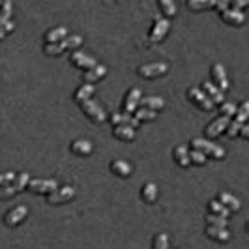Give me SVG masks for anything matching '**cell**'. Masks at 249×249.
<instances>
[{
    "label": "cell",
    "mask_w": 249,
    "mask_h": 249,
    "mask_svg": "<svg viewBox=\"0 0 249 249\" xmlns=\"http://www.w3.org/2000/svg\"><path fill=\"white\" fill-rule=\"evenodd\" d=\"M79 105H81L83 112L87 114L94 124H101V122L107 120V114H105V111H103V107H101L100 103H96V101H92V100H85V101H81Z\"/></svg>",
    "instance_id": "cell-1"
},
{
    "label": "cell",
    "mask_w": 249,
    "mask_h": 249,
    "mask_svg": "<svg viewBox=\"0 0 249 249\" xmlns=\"http://www.w3.org/2000/svg\"><path fill=\"white\" fill-rule=\"evenodd\" d=\"M191 146L195 150H200V152H204V154H208V156H212L213 160H223L225 158V150L221 146H217V144H212L210 141H206V139H193L191 141Z\"/></svg>",
    "instance_id": "cell-2"
},
{
    "label": "cell",
    "mask_w": 249,
    "mask_h": 249,
    "mask_svg": "<svg viewBox=\"0 0 249 249\" xmlns=\"http://www.w3.org/2000/svg\"><path fill=\"white\" fill-rule=\"evenodd\" d=\"M187 100L191 101V103H195L199 109H202V111L210 112L213 111V103L206 94H204V90H200V88H189L187 90Z\"/></svg>",
    "instance_id": "cell-3"
},
{
    "label": "cell",
    "mask_w": 249,
    "mask_h": 249,
    "mask_svg": "<svg viewBox=\"0 0 249 249\" xmlns=\"http://www.w3.org/2000/svg\"><path fill=\"white\" fill-rule=\"evenodd\" d=\"M169 71V66L163 62H154V64H144L137 70V75L142 79H156V77H161Z\"/></svg>",
    "instance_id": "cell-4"
},
{
    "label": "cell",
    "mask_w": 249,
    "mask_h": 249,
    "mask_svg": "<svg viewBox=\"0 0 249 249\" xmlns=\"http://www.w3.org/2000/svg\"><path fill=\"white\" fill-rule=\"evenodd\" d=\"M75 197V189L71 186H64V187H56L53 189L51 193H47V202L49 204H62V202H68Z\"/></svg>",
    "instance_id": "cell-5"
},
{
    "label": "cell",
    "mask_w": 249,
    "mask_h": 249,
    "mask_svg": "<svg viewBox=\"0 0 249 249\" xmlns=\"http://www.w3.org/2000/svg\"><path fill=\"white\" fill-rule=\"evenodd\" d=\"M169 28H171V23H169L167 19L156 17V21H154V26H152V30H150V41H152V43H158V41H161L163 37L167 36Z\"/></svg>",
    "instance_id": "cell-6"
},
{
    "label": "cell",
    "mask_w": 249,
    "mask_h": 249,
    "mask_svg": "<svg viewBox=\"0 0 249 249\" xmlns=\"http://www.w3.org/2000/svg\"><path fill=\"white\" fill-rule=\"evenodd\" d=\"M56 187H58L56 180H39L37 178V180H28L26 189L32 191V193H36V195H41V193H51Z\"/></svg>",
    "instance_id": "cell-7"
},
{
    "label": "cell",
    "mask_w": 249,
    "mask_h": 249,
    "mask_svg": "<svg viewBox=\"0 0 249 249\" xmlns=\"http://www.w3.org/2000/svg\"><path fill=\"white\" fill-rule=\"evenodd\" d=\"M28 215V208L26 206H15L13 210L4 215V225L6 227H17L25 221V217Z\"/></svg>",
    "instance_id": "cell-8"
},
{
    "label": "cell",
    "mask_w": 249,
    "mask_h": 249,
    "mask_svg": "<svg viewBox=\"0 0 249 249\" xmlns=\"http://www.w3.org/2000/svg\"><path fill=\"white\" fill-rule=\"evenodd\" d=\"M221 19H223L225 25L240 26V25H244V21H246V15L240 12V10H232V8H227L225 12H221Z\"/></svg>",
    "instance_id": "cell-9"
},
{
    "label": "cell",
    "mask_w": 249,
    "mask_h": 249,
    "mask_svg": "<svg viewBox=\"0 0 249 249\" xmlns=\"http://www.w3.org/2000/svg\"><path fill=\"white\" fill-rule=\"evenodd\" d=\"M71 64L79 70H90L92 66L98 64V60L94 56H90V54H85V53H73L71 54Z\"/></svg>",
    "instance_id": "cell-10"
},
{
    "label": "cell",
    "mask_w": 249,
    "mask_h": 249,
    "mask_svg": "<svg viewBox=\"0 0 249 249\" xmlns=\"http://www.w3.org/2000/svg\"><path fill=\"white\" fill-rule=\"evenodd\" d=\"M109 120H111L112 125L127 124V125H131V127H135V129L141 125V122H139L137 118H135V116H131V114H127V112H114V114L109 116Z\"/></svg>",
    "instance_id": "cell-11"
},
{
    "label": "cell",
    "mask_w": 249,
    "mask_h": 249,
    "mask_svg": "<svg viewBox=\"0 0 249 249\" xmlns=\"http://www.w3.org/2000/svg\"><path fill=\"white\" fill-rule=\"evenodd\" d=\"M210 73H212V79L213 83L217 85L219 90H229V81H227V73H225V68L221 64H213L212 70H210Z\"/></svg>",
    "instance_id": "cell-12"
},
{
    "label": "cell",
    "mask_w": 249,
    "mask_h": 249,
    "mask_svg": "<svg viewBox=\"0 0 249 249\" xmlns=\"http://www.w3.org/2000/svg\"><path fill=\"white\" fill-rule=\"evenodd\" d=\"M107 75V68L105 66H101V64H96V66H92L90 70H85V75H83V79H85V83H98L100 79H103Z\"/></svg>",
    "instance_id": "cell-13"
},
{
    "label": "cell",
    "mask_w": 249,
    "mask_h": 249,
    "mask_svg": "<svg viewBox=\"0 0 249 249\" xmlns=\"http://www.w3.org/2000/svg\"><path fill=\"white\" fill-rule=\"evenodd\" d=\"M229 116H219V118H215L212 124L206 127V135L210 139H213V137H219L221 133L225 131V127H227V124H229Z\"/></svg>",
    "instance_id": "cell-14"
},
{
    "label": "cell",
    "mask_w": 249,
    "mask_h": 249,
    "mask_svg": "<svg viewBox=\"0 0 249 249\" xmlns=\"http://www.w3.org/2000/svg\"><path fill=\"white\" fill-rule=\"evenodd\" d=\"M112 135H114V139H118V141H122V142H129V141L135 139V127H131V125H127V124L114 125Z\"/></svg>",
    "instance_id": "cell-15"
},
{
    "label": "cell",
    "mask_w": 249,
    "mask_h": 249,
    "mask_svg": "<svg viewBox=\"0 0 249 249\" xmlns=\"http://www.w3.org/2000/svg\"><path fill=\"white\" fill-rule=\"evenodd\" d=\"M141 90L139 88H131L127 94H125V100H124V112L127 114H133V111L137 109L139 100H141Z\"/></svg>",
    "instance_id": "cell-16"
},
{
    "label": "cell",
    "mask_w": 249,
    "mask_h": 249,
    "mask_svg": "<svg viewBox=\"0 0 249 249\" xmlns=\"http://www.w3.org/2000/svg\"><path fill=\"white\" fill-rule=\"evenodd\" d=\"M206 236L210 238V240H215V242H229L231 234H229L227 227H213V225H208Z\"/></svg>",
    "instance_id": "cell-17"
},
{
    "label": "cell",
    "mask_w": 249,
    "mask_h": 249,
    "mask_svg": "<svg viewBox=\"0 0 249 249\" xmlns=\"http://www.w3.org/2000/svg\"><path fill=\"white\" fill-rule=\"evenodd\" d=\"M111 171L120 178H129L133 173V167L122 160H114V161H111Z\"/></svg>",
    "instance_id": "cell-18"
},
{
    "label": "cell",
    "mask_w": 249,
    "mask_h": 249,
    "mask_svg": "<svg viewBox=\"0 0 249 249\" xmlns=\"http://www.w3.org/2000/svg\"><path fill=\"white\" fill-rule=\"evenodd\" d=\"M71 152H73L75 156H90L92 154V142L90 141H85V139H77V141H73L71 142Z\"/></svg>",
    "instance_id": "cell-19"
},
{
    "label": "cell",
    "mask_w": 249,
    "mask_h": 249,
    "mask_svg": "<svg viewBox=\"0 0 249 249\" xmlns=\"http://www.w3.org/2000/svg\"><path fill=\"white\" fill-rule=\"evenodd\" d=\"M202 90H204V94H206L213 103H223L225 101L223 90H219L213 83H204V85H202Z\"/></svg>",
    "instance_id": "cell-20"
},
{
    "label": "cell",
    "mask_w": 249,
    "mask_h": 249,
    "mask_svg": "<svg viewBox=\"0 0 249 249\" xmlns=\"http://www.w3.org/2000/svg\"><path fill=\"white\" fill-rule=\"evenodd\" d=\"M217 200L223 204L229 212H238V210H240V200H238L234 195H231V193H219V195H217Z\"/></svg>",
    "instance_id": "cell-21"
},
{
    "label": "cell",
    "mask_w": 249,
    "mask_h": 249,
    "mask_svg": "<svg viewBox=\"0 0 249 249\" xmlns=\"http://www.w3.org/2000/svg\"><path fill=\"white\" fill-rule=\"evenodd\" d=\"M141 199L144 200L146 204L156 202V199H158V186H156V184H152V182L144 184V186L141 187Z\"/></svg>",
    "instance_id": "cell-22"
},
{
    "label": "cell",
    "mask_w": 249,
    "mask_h": 249,
    "mask_svg": "<svg viewBox=\"0 0 249 249\" xmlns=\"http://www.w3.org/2000/svg\"><path fill=\"white\" fill-rule=\"evenodd\" d=\"M139 105H142V107H146V109H152V111L158 112L165 107V101H163L161 98H158V96H148V98H142V96H141Z\"/></svg>",
    "instance_id": "cell-23"
},
{
    "label": "cell",
    "mask_w": 249,
    "mask_h": 249,
    "mask_svg": "<svg viewBox=\"0 0 249 249\" xmlns=\"http://www.w3.org/2000/svg\"><path fill=\"white\" fill-rule=\"evenodd\" d=\"M68 36V28L58 26V28H51L49 32L45 34V43H58L60 39Z\"/></svg>",
    "instance_id": "cell-24"
},
{
    "label": "cell",
    "mask_w": 249,
    "mask_h": 249,
    "mask_svg": "<svg viewBox=\"0 0 249 249\" xmlns=\"http://www.w3.org/2000/svg\"><path fill=\"white\" fill-rule=\"evenodd\" d=\"M92 94H94V87H92L90 83H87V85H83V87H79L75 90L73 100L77 101V103H81V101H85V100H90Z\"/></svg>",
    "instance_id": "cell-25"
},
{
    "label": "cell",
    "mask_w": 249,
    "mask_h": 249,
    "mask_svg": "<svg viewBox=\"0 0 249 249\" xmlns=\"http://www.w3.org/2000/svg\"><path fill=\"white\" fill-rule=\"evenodd\" d=\"M215 0H187V8L193 12H202V10H210L213 8Z\"/></svg>",
    "instance_id": "cell-26"
},
{
    "label": "cell",
    "mask_w": 249,
    "mask_h": 249,
    "mask_svg": "<svg viewBox=\"0 0 249 249\" xmlns=\"http://www.w3.org/2000/svg\"><path fill=\"white\" fill-rule=\"evenodd\" d=\"M173 156H175V161L180 165V167H187L189 165V152H187L186 146H176L175 152H173Z\"/></svg>",
    "instance_id": "cell-27"
},
{
    "label": "cell",
    "mask_w": 249,
    "mask_h": 249,
    "mask_svg": "<svg viewBox=\"0 0 249 249\" xmlns=\"http://www.w3.org/2000/svg\"><path fill=\"white\" fill-rule=\"evenodd\" d=\"M135 118H137L139 122H152V120H156V111H152V109H146V107H141V109H135Z\"/></svg>",
    "instance_id": "cell-28"
},
{
    "label": "cell",
    "mask_w": 249,
    "mask_h": 249,
    "mask_svg": "<svg viewBox=\"0 0 249 249\" xmlns=\"http://www.w3.org/2000/svg\"><path fill=\"white\" fill-rule=\"evenodd\" d=\"M28 180H30L28 173H19V175H15V178H13V182H12L13 187H15V191H17V193H21L23 189H26Z\"/></svg>",
    "instance_id": "cell-29"
},
{
    "label": "cell",
    "mask_w": 249,
    "mask_h": 249,
    "mask_svg": "<svg viewBox=\"0 0 249 249\" xmlns=\"http://www.w3.org/2000/svg\"><path fill=\"white\" fill-rule=\"evenodd\" d=\"M60 43H62L64 51L66 49H77V47H81L83 45V37L81 36H66L64 39H60Z\"/></svg>",
    "instance_id": "cell-30"
},
{
    "label": "cell",
    "mask_w": 249,
    "mask_h": 249,
    "mask_svg": "<svg viewBox=\"0 0 249 249\" xmlns=\"http://www.w3.org/2000/svg\"><path fill=\"white\" fill-rule=\"evenodd\" d=\"M160 2V8L165 17H175L176 15V4L175 0H158Z\"/></svg>",
    "instance_id": "cell-31"
},
{
    "label": "cell",
    "mask_w": 249,
    "mask_h": 249,
    "mask_svg": "<svg viewBox=\"0 0 249 249\" xmlns=\"http://www.w3.org/2000/svg\"><path fill=\"white\" fill-rule=\"evenodd\" d=\"M248 118H249V101H244V103L236 109L234 120L240 122V124H244V122H248Z\"/></svg>",
    "instance_id": "cell-32"
},
{
    "label": "cell",
    "mask_w": 249,
    "mask_h": 249,
    "mask_svg": "<svg viewBox=\"0 0 249 249\" xmlns=\"http://www.w3.org/2000/svg\"><path fill=\"white\" fill-rule=\"evenodd\" d=\"M208 210H210V213H217V215H223V217L229 215V210H227V208H225L223 204H221L217 199L208 202Z\"/></svg>",
    "instance_id": "cell-33"
},
{
    "label": "cell",
    "mask_w": 249,
    "mask_h": 249,
    "mask_svg": "<svg viewBox=\"0 0 249 249\" xmlns=\"http://www.w3.org/2000/svg\"><path fill=\"white\" fill-rule=\"evenodd\" d=\"M189 163H193V165H204L206 163V154L204 152H200V150H191L189 152Z\"/></svg>",
    "instance_id": "cell-34"
},
{
    "label": "cell",
    "mask_w": 249,
    "mask_h": 249,
    "mask_svg": "<svg viewBox=\"0 0 249 249\" xmlns=\"http://www.w3.org/2000/svg\"><path fill=\"white\" fill-rule=\"evenodd\" d=\"M43 53H45V54H49V56H58V54H62L64 53V47H62V43H60V41H58V43H45Z\"/></svg>",
    "instance_id": "cell-35"
},
{
    "label": "cell",
    "mask_w": 249,
    "mask_h": 249,
    "mask_svg": "<svg viewBox=\"0 0 249 249\" xmlns=\"http://www.w3.org/2000/svg\"><path fill=\"white\" fill-rule=\"evenodd\" d=\"M206 221H208V225H213V227H227V217L217 215V213H208Z\"/></svg>",
    "instance_id": "cell-36"
},
{
    "label": "cell",
    "mask_w": 249,
    "mask_h": 249,
    "mask_svg": "<svg viewBox=\"0 0 249 249\" xmlns=\"http://www.w3.org/2000/svg\"><path fill=\"white\" fill-rule=\"evenodd\" d=\"M152 248L154 249H167L169 248V238L165 234H156L152 240Z\"/></svg>",
    "instance_id": "cell-37"
},
{
    "label": "cell",
    "mask_w": 249,
    "mask_h": 249,
    "mask_svg": "<svg viewBox=\"0 0 249 249\" xmlns=\"http://www.w3.org/2000/svg\"><path fill=\"white\" fill-rule=\"evenodd\" d=\"M240 122H236V120H229V124H227V127H225V133H227V137L234 139L238 135V129H240Z\"/></svg>",
    "instance_id": "cell-38"
},
{
    "label": "cell",
    "mask_w": 249,
    "mask_h": 249,
    "mask_svg": "<svg viewBox=\"0 0 249 249\" xmlns=\"http://www.w3.org/2000/svg\"><path fill=\"white\" fill-rule=\"evenodd\" d=\"M15 193H17V191H15L13 184H2V186H0V200L10 199V197H13Z\"/></svg>",
    "instance_id": "cell-39"
},
{
    "label": "cell",
    "mask_w": 249,
    "mask_h": 249,
    "mask_svg": "<svg viewBox=\"0 0 249 249\" xmlns=\"http://www.w3.org/2000/svg\"><path fill=\"white\" fill-rule=\"evenodd\" d=\"M236 105H234V103H229V101H223V103H221V114H223V116H229V118H231V116H234V114H236Z\"/></svg>",
    "instance_id": "cell-40"
},
{
    "label": "cell",
    "mask_w": 249,
    "mask_h": 249,
    "mask_svg": "<svg viewBox=\"0 0 249 249\" xmlns=\"http://www.w3.org/2000/svg\"><path fill=\"white\" fill-rule=\"evenodd\" d=\"M0 15L4 17H12V0H0Z\"/></svg>",
    "instance_id": "cell-41"
},
{
    "label": "cell",
    "mask_w": 249,
    "mask_h": 249,
    "mask_svg": "<svg viewBox=\"0 0 249 249\" xmlns=\"http://www.w3.org/2000/svg\"><path fill=\"white\" fill-rule=\"evenodd\" d=\"M0 28H2L4 32H12L13 21L12 19H8V17H4V15H0Z\"/></svg>",
    "instance_id": "cell-42"
},
{
    "label": "cell",
    "mask_w": 249,
    "mask_h": 249,
    "mask_svg": "<svg viewBox=\"0 0 249 249\" xmlns=\"http://www.w3.org/2000/svg\"><path fill=\"white\" fill-rule=\"evenodd\" d=\"M13 178H15L13 173H2V175H0V186H2V184H12Z\"/></svg>",
    "instance_id": "cell-43"
},
{
    "label": "cell",
    "mask_w": 249,
    "mask_h": 249,
    "mask_svg": "<svg viewBox=\"0 0 249 249\" xmlns=\"http://www.w3.org/2000/svg\"><path fill=\"white\" fill-rule=\"evenodd\" d=\"M238 135L242 139H249V125L244 122V124L240 125V129H238Z\"/></svg>",
    "instance_id": "cell-44"
},
{
    "label": "cell",
    "mask_w": 249,
    "mask_h": 249,
    "mask_svg": "<svg viewBox=\"0 0 249 249\" xmlns=\"http://www.w3.org/2000/svg\"><path fill=\"white\" fill-rule=\"evenodd\" d=\"M249 0H232V10H242L248 6Z\"/></svg>",
    "instance_id": "cell-45"
},
{
    "label": "cell",
    "mask_w": 249,
    "mask_h": 249,
    "mask_svg": "<svg viewBox=\"0 0 249 249\" xmlns=\"http://www.w3.org/2000/svg\"><path fill=\"white\" fill-rule=\"evenodd\" d=\"M4 34H6V32H4L2 28H0V39H4Z\"/></svg>",
    "instance_id": "cell-46"
},
{
    "label": "cell",
    "mask_w": 249,
    "mask_h": 249,
    "mask_svg": "<svg viewBox=\"0 0 249 249\" xmlns=\"http://www.w3.org/2000/svg\"><path fill=\"white\" fill-rule=\"evenodd\" d=\"M223 2H227V4H231V2H232V0H223Z\"/></svg>",
    "instance_id": "cell-47"
}]
</instances>
